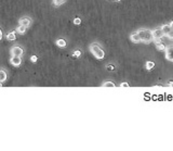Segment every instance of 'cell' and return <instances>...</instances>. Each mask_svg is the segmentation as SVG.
Instances as JSON below:
<instances>
[{
  "instance_id": "obj_1",
  "label": "cell",
  "mask_w": 173,
  "mask_h": 151,
  "mask_svg": "<svg viewBox=\"0 0 173 151\" xmlns=\"http://www.w3.org/2000/svg\"><path fill=\"white\" fill-rule=\"evenodd\" d=\"M90 50L92 52V55L98 59V60H103L105 58V52L101 48V46L98 44H92L90 47Z\"/></svg>"
},
{
  "instance_id": "obj_2",
  "label": "cell",
  "mask_w": 173,
  "mask_h": 151,
  "mask_svg": "<svg viewBox=\"0 0 173 151\" xmlns=\"http://www.w3.org/2000/svg\"><path fill=\"white\" fill-rule=\"evenodd\" d=\"M139 35V38H141V42H145V44H149L154 40V35H152V32L148 31V29H141V31L137 32Z\"/></svg>"
},
{
  "instance_id": "obj_3",
  "label": "cell",
  "mask_w": 173,
  "mask_h": 151,
  "mask_svg": "<svg viewBox=\"0 0 173 151\" xmlns=\"http://www.w3.org/2000/svg\"><path fill=\"white\" fill-rule=\"evenodd\" d=\"M152 35H154V40H156V42H160V39L163 36H165V33L161 31V29H157L155 31H152Z\"/></svg>"
},
{
  "instance_id": "obj_4",
  "label": "cell",
  "mask_w": 173,
  "mask_h": 151,
  "mask_svg": "<svg viewBox=\"0 0 173 151\" xmlns=\"http://www.w3.org/2000/svg\"><path fill=\"white\" fill-rule=\"evenodd\" d=\"M165 57L169 61L173 62V46H169L168 48H165Z\"/></svg>"
},
{
  "instance_id": "obj_5",
  "label": "cell",
  "mask_w": 173,
  "mask_h": 151,
  "mask_svg": "<svg viewBox=\"0 0 173 151\" xmlns=\"http://www.w3.org/2000/svg\"><path fill=\"white\" fill-rule=\"evenodd\" d=\"M11 53L14 57H21L23 55V49L21 47H13L12 50H11Z\"/></svg>"
},
{
  "instance_id": "obj_6",
  "label": "cell",
  "mask_w": 173,
  "mask_h": 151,
  "mask_svg": "<svg viewBox=\"0 0 173 151\" xmlns=\"http://www.w3.org/2000/svg\"><path fill=\"white\" fill-rule=\"evenodd\" d=\"M30 18H23L20 20V25H24L26 26V27H28L29 25H30Z\"/></svg>"
},
{
  "instance_id": "obj_7",
  "label": "cell",
  "mask_w": 173,
  "mask_h": 151,
  "mask_svg": "<svg viewBox=\"0 0 173 151\" xmlns=\"http://www.w3.org/2000/svg\"><path fill=\"white\" fill-rule=\"evenodd\" d=\"M130 39H131L132 42H135V44H137V42H141V38H139V33H134V34H132L131 36H130Z\"/></svg>"
},
{
  "instance_id": "obj_8",
  "label": "cell",
  "mask_w": 173,
  "mask_h": 151,
  "mask_svg": "<svg viewBox=\"0 0 173 151\" xmlns=\"http://www.w3.org/2000/svg\"><path fill=\"white\" fill-rule=\"evenodd\" d=\"M21 62L22 61L20 57H14V55H13V58L11 59V63H12L14 66H18V65L21 64Z\"/></svg>"
},
{
  "instance_id": "obj_9",
  "label": "cell",
  "mask_w": 173,
  "mask_h": 151,
  "mask_svg": "<svg viewBox=\"0 0 173 151\" xmlns=\"http://www.w3.org/2000/svg\"><path fill=\"white\" fill-rule=\"evenodd\" d=\"M160 29H161V31H162L163 33H165V36H167V34H168L169 32L171 31V26H170V24H168V25H167V24H165V25L161 26Z\"/></svg>"
},
{
  "instance_id": "obj_10",
  "label": "cell",
  "mask_w": 173,
  "mask_h": 151,
  "mask_svg": "<svg viewBox=\"0 0 173 151\" xmlns=\"http://www.w3.org/2000/svg\"><path fill=\"white\" fill-rule=\"evenodd\" d=\"M145 68H146V70L152 71V69L155 68V62H154V61H147L146 64H145Z\"/></svg>"
},
{
  "instance_id": "obj_11",
  "label": "cell",
  "mask_w": 173,
  "mask_h": 151,
  "mask_svg": "<svg viewBox=\"0 0 173 151\" xmlns=\"http://www.w3.org/2000/svg\"><path fill=\"white\" fill-rule=\"evenodd\" d=\"M56 45L59 46V47H62V48L66 47V40H65L64 38L57 39V40H56Z\"/></svg>"
},
{
  "instance_id": "obj_12",
  "label": "cell",
  "mask_w": 173,
  "mask_h": 151,
  "mask_svg": "<svg viewBox=\"0 0 173 151\" xmlns=\"http://www.w3.org/2000/svg\"><path fill=\"white\" fill-rule=\"evenodd\" d=\"M156 48H157L159 51H163V50H165V45L162 44L161 42H156Z\"/></svg>"
},
{
  "instance_id": "obj_13",
  "label": "cell",
  "mask_w": 173,
  "mask_h": 151,
  "mask_svg": "<svg viewBox=\"0 0 173 151\" xmlns=\"http://www.w3.org/2000/svg\"><path fill=\"white\" fill-rule=\"evenodd\" d=\"M16 36H15V33L14 32H11L10 34H8V36H7V39H8L9 42H13V40H15Z\"/></svg>"
},
{
  "instance_id": "obj_14",
  "label": "cell",
  "mask_w": 173,
  "mask_h": 151,
  "mask_svg": "<svg viewBox=\"0 0 173 151\" xmlns=\"http://www.w3.org/2000/svg\"><path fill=\"white\" fill-rule=\"evenodd\" d=\"M5 79H7V74H5V71L0 70V82L2 83V82H5Z\"/></svg>"
},
{
  "instance_id": "obj_15",
  "label": "cell",
  "mask_w": 173,
  "mask_h": 151,
  "mask_svg": "<svg viewBox=\"0 0 173 151\" xmlns=\"http://www.w3.org/2000/svg\"><path fill=\"white\" fill-rule=\"evenodd\" d=\"M26 29H27L26 26H24V25H20V26H18V33H20V34H24V33H25V32H26Z\"/></svg>"
},
{
  "instance_id": "obj_16",
  "label": "cell",
  "mask_w": 173,
  "mask_h": 151,
  "mask_svg": "<svg viewBox=\"0 0 173 151\" xmlns=\"http://www.w3.org/2000/svg\"><path fill=\"white\" fill-rule=\"evenodd\" d=\"M80 55H81V51L80 50H76L74 53H72V59H77V58H80Z\"/></svg>"
},
{
  "instance_id": "obj_17",
  "label": "cell",
  "mask_w": 173,
  "mask_h": 151,
  "mask_svg": "<svg viewBox=\"0 0 173 151\" xmlns=\"http://www.w3.org/2000/svg\"><path fill=\"white\" fill-rule=\"evenodd\" d=\"M65 1H66V0H53V5H54L55 7H59V5H63Z\"/></svg>"
},
{
  "instance_id": "obj_18",
  "label": "cell",
  "mask_w": 173,
  "mask_h": 151,
  "mask_svg": "<svg viewBox=\"0 0 173 151\" xmlns=\"http://www.w3.org/2000/svg\"><path fill=\"white\" fill-rule=\"evenodd\" d=\"M103 87H115V84L113 82H105L103 84Z\"/></svg>"
},
{
  "instance_id": "obj_19",
  "label": "cell",
  "mask_w": 173,
  "mask_h": 151,
  "mask_svg": "<svg viewBox=\"0 0 173 151\" xmlns=\"http://www.w3.org/2000/svg\"><path fill=\"white\" fill-rule=\"evenodd\" d=\"M74 24H75V25H80V24H81V18H76L75 20H74Z\"/></svg>"
},
{
  "instance_id": "obj_20",
  "label": "cell",
  "mask_w": 173,
  "mask_h": 151,
  "mask_svg": "<svg viewBox=\"0 0 173 151\" xmlns=\"http://www.w3.org/2000/svg\"><path fill=\"white\" fill-rule=\"evenodd\" d=\"M115 68H116V66H115L114 64H108V65H107V70H108V71H115Z\"/></svg>"
},
{
  "instance_id": "obj_21",
  "label": "cell",
  "mask_w": 173,
  "mask_h": 151,
  "mask_svg": "<svg viewBox=\"0 0 173 151\" xmlns=\"http://www.w3.org/2000/svg\"><path fill=\"white\" fill-rule=\"evenodd\" d=\"M167 37H168L169 39H173V29H171L168 34H167Z\"/></svg>"
},
{
  "instance_id": "obj_22",
  "label": "cell",
  "mask_w": 173,
  "mask_h": 151,
  "mask_svg": "<svg viewBox=\"0 0 173 151\" xmlns=\"http://www.w3.org/2000/svg\"><path fill=\"white\" fill-rule=\"evenodd\" d=\"M37 60H38V58H37V55H31L30 57V61L33 63H35V62H37Z\"/></svg>"
},
{
  "instance_id": "obj_23",
  "label": "cell",
  "mask_w": 173,
  "mask_h": 151,
  "mask_svg": "<svg viewBox=\"0 0 173 151\" xmlns=\"http://www.w3.org/2000/svg\"><path fill=\"white\" fill-rule=\"evenodd\" d=\"M130 85L128 83H121L120 84V87H129Z\"/></svg>"
},
{
  "instance_id": "obj_24",
  "label": "cell",
  "mask_w": 173,
  "mask_h": 151,
  "mask_svg": "<svg viewBox=\"0 0 173 151\" xmlns=\"http://www.w3.org/2000/svg\"><path fill=\"white\" fill-rule=\"evenodd\" d=\"M168 86H169V87H173V81H169Z\"/></svg>"
},
{
  "instance_id": "obj_25",
  "label": "cell",
  "mask_w": 173,
  "mask_h": 151,
  "mask_svg": "<svg viewBox=\"0 0 173 151\" xmlns=\"http://www.w3.org/2000/svg\"><path fill=\"white\" fill-rule=\"evenodd\" d=\"M1 38H2V32H1V29H0V40H1Z\"/></svg>"
},
{
  "instance_id": "obj_26",
  "label": "cell",
  "mask_w": 173,
  "mask_h": 151,
  "mask_svg": "<svg viewBox=\"0 0 173 151\" xmlns=\"http://www.w3.org/2000/svg\"><path fill=\"white\" fill-rule=\"evenodd\" d=\"M170 26H171V29H173V21L170 23Z\"/></svg>"
},
{
  "instance_id": "obj_27",
  "label": "cell",
  "mask_w": 173,
  "mask_h": 151,
  "mask_svg": "<svg viewBox=\"0 0 173 151\" xmlns=\"http://www.w3.org/2000/svg\"><path fill=\"white\" fill-rule=\"evenodd\" d=\"M114 1H121V0H114Z\"/></svg>"
}]
</instances>
